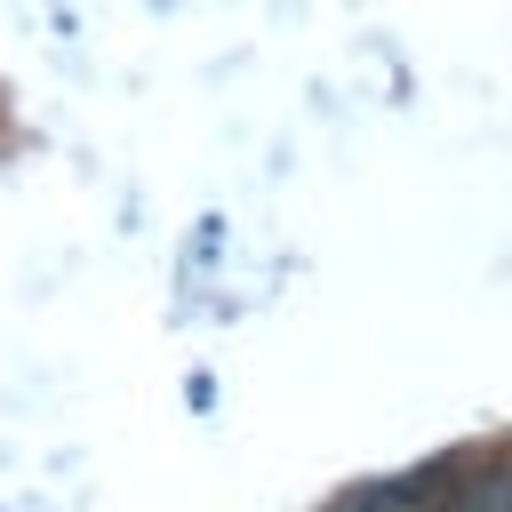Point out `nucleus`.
Segmentation results:
<instances>
[{
	"instance_id": "f257e3e1",
	"label": "nucleus",
	"mask_w": 512,
	"mask_h": 512,
	"mask_svg": "<svg viewBox=\"0 0 512 512\" xmlns=\"http://www.w3.org/2000/svg\"><path fill=\"white\" fill-rule=\"evenodd\" d=\"M456 512H512V456H504V464H480V472L456 488Z\"/></svg>"
}]
</instances>
